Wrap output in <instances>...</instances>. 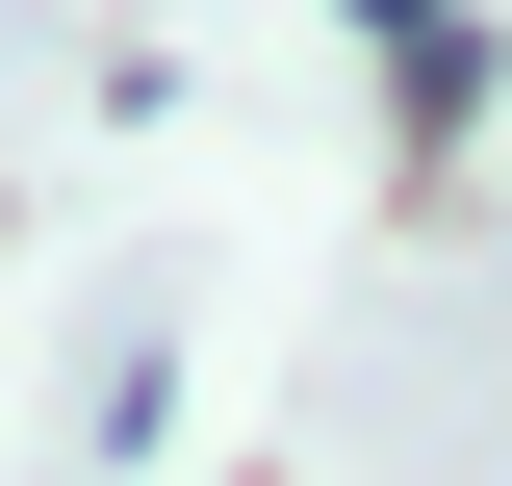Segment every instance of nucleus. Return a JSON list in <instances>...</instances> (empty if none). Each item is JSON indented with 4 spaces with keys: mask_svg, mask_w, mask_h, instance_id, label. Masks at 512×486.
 Returning <instances> with one entry per match:
<instances>
[{
    "mask_svg": "<svg viewBox=\"0 0 512 486\" xmlns=\"http://www.w3.org/2000/svg\"><path fill=\"white\" fill-rule=\"evenodd\" d=\"M384 52H410V128H487V26H461V0H359Z\"/></svg>",
    "mask_w": 512,
    "mask_h": 486,
    "instance_id": "obj_1",
    "label": "nucleus"
}]
</instances>
